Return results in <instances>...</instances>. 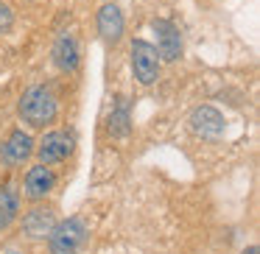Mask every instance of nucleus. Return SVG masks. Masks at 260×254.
I'll list each match as a JSON object with an SVG mask.
<instances>
[{
  "label": "nucleus",
  "instance_id": "1",
  "mask_svg": "<svg viewBox=\"0 0 260 254\" xmlns=\"http://www.w3.org/2000/svg\"><path fill=\"white\" fill-rule=\"evenodd\" d=\"M56 109H59L56 106V95H53L48 87L37 84V87H31V90L23 92L17 112L31 129H45L48 123L56 120Z\"/></svg>",
  "mask_w": 260,
  "mask_h": 254
},
{
  "label": "nucleus",
  "instance_id": "2",
  "mask_svg": "<svg viewBox=\"0 0 260 254\" xmlns=\"http://www.w3.org/2000/svg\"><path fill=\"white\" fill-rule=\"evenodd\" d=\"M87 237H90V232H87L81 218L56 221L53 229L48 232V251L51 254H79L84 248Z\"/></svg>",
  "mask_w": 260,
  "mask_h": 254
},
{
  "label": "nucleus",
  "instance_id": "3",
  "mask_svg": "<svg viewBox=\"0 0 260 254\" xmlns=\"http://www.w3.org/2000/svg\"><path fill=\"white\" fill-rule=\"evenodd\" d=\"M132 70H135V79L143 87L154 84L159 76V53L151 42L146 40H135L132 42Z\"/></svg>",
  "mask_w": 260,
  "mask_h": 254
},
{
  "label": "nucleus",
  "instance_id": "4",
  "mask_svg": "<svg viewBox=\"0 0 260 254\" xmlns=\"http://www.w3.org/2000/svg\"><path fill=\"white\" fill-rule=\"evenodd\" d=\"M73 148H76V137L70 131H48L42 137L37 154H40L42 165H56V162H64L73 154Z\"/></svg>",
  "mask_w": 260,
  "mask_h": 254
},
{
  "label": "nucleus",
  "instance_id": "5",
  "mask_svg": "<svg viewBox=\"0 0 260 254\" xmlns=\"http://www.w3.org/2000/svg\"><path fill=\"white\" fill-rule=\"evenodd\" d=\"M190 131L196 137H202V140H218L221 134L226 131V120L224 115L218 112V109L213 106H199L190 112Z\"/></svg>",
  "mask_w": 260,
  "mask_h": 254
},
{
  "label": "nucleus",
  "instance_id": "6",
  "mask_svg": "<svg viewBox=\"0 0 260 254\" xmlns=\"http://www.w3.org/2000/svg\"><path fill=\"white\" fill-rule=\"evenodd\" d=\"M31 154H34V140H31V134H25L23 129H17L6 137L3 146H0V162L6 165V168H20Z\"/></svg>",
  "mask_w": 260,
  "mask_h": 254
},
{
  "label": "nucleus",
  "instance_id": "7",
  "mask_svg": "<svg viewBox=\"0 0 260 254\" xmlns=\"http://www.w3.org/2000/svg\"><path fill=\"white\" fill-rule=\"evenodd\" d=\"M151 31L157 34V53L165 62H176L182 56V37L179 28L168 20H151Z\"/></svg>",
  "mask_w": 260,
  "mask_h": 254
},
{
  "label": "nucleus",
  "instance_id": "8",
  "mask_svg": "<svg viewBox=\"0 0 260 254\" xmlns=\"http://www.w3.org/2000/svg\"><path fill=\"white\" fill-rule=\"evenodd\" d=\"M95 25H98V34L107 45H118L120 37H123V14L115 3H104L98 9V17H95Z\"/></svg>",
  "mask_w": 260,
  "mask_h": 254
},
{
  "label": "nucleus",
  "instance_id": "9",
  "mask_svg": "<svg viewBox=\"0 0 260 254\" xmlns=\"http://www.w3.org/2000/svg\"><path fill=\"white\" fill-rule=\"evenodd\" d=\"M53 224H56V212H53L51 207H40L37 204L34 209H28L23 218V235L28 237V240H45L48 232L53 229Z\"/></svg>",
  "mask_w": 260,
  "mask_h": 254
},
{
  "label": "nucleus",
  "instance_id": "10",
  "mask_svg": "<svg viewBox=\"0 0 260 254\" xmlns=\"http://www.w3.org/2000/svg\"><path fill=\"white\" fill-rule=\"evenodd\" d=\"M53 64H56L62 73H76L79 70V42H76L73 34H59L56 42H53Z\"/></svg>",
  "mask_w": 260,
  "mask_h": 254
},
{
  "label": "nucleus",
  "instance_id": "11",
  "mask_svg": "<svg viewBox=\"0 0 260 254\" xmlns=\"http://www.w3.org/2000/svg\"><path fill=\"white\" fill-rule=\"evenodd\" d=\"M53 185H56V176H53V170L48 165H37V168H31L25 173V196L31 201H42L53 190Z\"/></svg>",
  "mask_w": 260,
  "mask_h": 254
},
{
  "label": "nucleus",
  "instance_id": "12",
  "mask_svg": "<svg viewBox=\"0 0 260 254\" xmlns=\"http://www.w3.org/2000/svg\"><path fill=\"white\" fill-rule=\"evenodd\" d=\"M17 212H20V193L12 185H3L0 187V232L9 229L17 221Z\"/></svg>",
  "mask_w": 260,
  "mask_h": 254
},
{
  "label": "nucleus",
  "instance_id": "13",
  "mask_svg": "<svg viewBox=\"0 0 260 254\" xmlns=\"http://www.w3.org/2000/svg\"><path fill=\"white\" fill-rule=\"evenodd\" d=\"M129 106H126V101L120 98L118 106L112 109V115H109V131H112L115 137H126L129 134Z\"/></svg>",
  "mask_w": 260,
  "mask_h": 254
},
{
  "label": "nucleus",
  "instance_id": "14",
  "mask_svg": "<svg viewBox=\"0 0 260 254\" xmlns=\"http://www.w3.org/2000/svg\"><path fill=\"white\" fill-rule=\"evenodd\" d=\"M12 25H14V12H12V6L0 3V34L12 31Z\"/></svg>",
  "mask_w": 260,
  "mask_h": 254
},
{
  "label": "nucleus",
  "instance_id": "15",
  "mask_svg": "<svg viewBox=\"0 0 260 254\" xmlns=\"http://www.w3.org/2000/svg\"><path fill=\"white\" fill-rule=\"evenodd\" d=\"M0 254H28V248L17 246V243H9V246H0Z\"/></svg>",
  "mask_w": 260,
  "mask_h": 254
},
{
  "label": "nucleus",
  "instance_id": "16",
  "mask_svg": "<svg viewBox=\"0 0 260 254\" xmlns=\"http://www.w3.org/2000/svg\"><path fill=\"white\" fill-rule=\"evenodd\" d=\"M243 254H257V246H252L249 251H243Z\"/></svg>",
  "mask_w": 260,
  "mask_h": 254
},
{
  "label": "nucleus",
  "instance_id": "17",
  "mask_svg": "<svg viewBox=\"0 0 260 254\" xmlns=\"http://www.w3.org/2000/svg\"><path fill=\"white\" fill-rule=\"evenodd\" d=\"M25 3H40V0H25Z\"/></svg>",
  "mask_w": 260,
  "mask_h": 254
}]
</instances>
